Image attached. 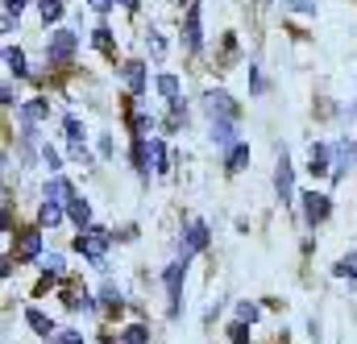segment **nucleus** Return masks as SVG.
<instances>
[{
    "label": "nucleus",
    "mask_w": 357,
    "mask_h": 344,
    "mask_svg": "<svg viewBox=\"0 0 357 344\" xmlns=\"http://www.w3.org/2000/svg\"><path fill=\"white\" fill-rule=\"evenodd\" d=\"M42 112H46V100H29V104L21 108V120H25V129H33V120H42Z\"/></svg>",
    "instance_id": "20"
},
{
    "label": "nucleus",
    "mask_w": 357,
    "mask_h": 344,
    "mask_svg": "<svg viewBox=\"0 0 357 344\" xmlns=\"http://www.w3.org/2000/svg\"><path fill=\"white\" fill-rule=\"evenodd\" d=\"M158 91H162L171 104H178V100H183V95H178V79H175V75H158Z\"/></svg>",
    "instance_id": "22"
},
{
    "label": "nucleus",
    "mask_w": 357,
    "mask_h": 344,
    "mask_svg": "<svg viewBox=\"0 0 357 344\" xmlns=\"http://www.w3.org/2000/svg\"><path fill=\"white\" fill-rule=\"evenodd\" d=\"M187 261L191 258H178L167 265V295H171V315L178 311V290H183V274H187Z\"/></svg>",
    "instance_id": "7"
},
{
    "label": "nucleus",
    "mask_w": 357,
    "mask_h": 344,
    "mask_svg": "<svg viewBox=\"0 0 357 344\" xmlns=\"http://www.w3.org/2000/svg\"><path fill=\"white\" fill-rule=\"evenodd\" d=\"M21 261H42V228H21Z\"/></svg>",
    "instance_id": "8"
},
{
    "label": "nucleus",
    "mask_w": 357,
    "mask_h": 344,
    "mask_svg": "<svg viewBox=\"0 0 357 344\" xmlns=\"http://www.w3.org/2000/svg\"><path fill=\"white\" fill-rule=\"evenodd\" d=\"M237 315H241L245 324H254V320H258V303H241V307H237Z\"/></svg>",
    "instance_id": "29"
},
{
    "label": "nucleus",
    "mask_w": 357,
    "mask_h": 344,
    "mask_svg": "<svg viewBox=\"0 0 357 344\" xmlns=\"http://www.w3.org/2000/svg\"><path fill=\"white\" fill-rule=\"evenodd\" d=\"M204 245H208V228H204L199 220H191V224H187V237H183V258H195Z\"/></svg>",
    "instance_id": "10"
},
{
    "label": "nucleus",
    "mask_w": 357,
    "mask_h": 344,
    "mask_svg": "<svg viewBox=\"0 0 357 344\" xmlns=\"http://www.w3.org/2000/svg\"><path fill=\"white\" fill-rule=\"evenodd\" d=\"M204 108L212 120H241V104L225 91V87H208L204 91Z\"/></svg>",
    "instance_id": "1"
},
{
    "label": "nucleus",
    "mask_w": 357,
    "mask_h": 344,
    "mask_svg": "<svg viewBox=\"0 0 357 344\" xmlns=\"http://www.w3.org/2000/svg\"><path fill=\"white\" fill-rule=\"evenodd\" d=\"M245 158H250V146H241V141H237V146L229 150V158H225V171H229V174H237L241 166H245Z\"/></svg>",
    "instance_id": "16"
},
{
    "label": "nucleus",
    "mask_w": 357,
    "mask_h": 344,
    "mask_svg": "<svg viewBox=\"0 0 357 344\" xmlns=\"http://www.w3.org/2000/svg\"><path fill=\"white\" fill-rule=\"evenodd\" d=\"M75 249L91 261V265H104V249H108V237L100 233V228H84L79 237H75Z\"/></svg>",
    "instance_id": "4"
},
{
    "label": "nucleus",
    "mask_w": 357,
    "mask_h": 344,
    "mask_svg": "<svg viewBox=\"0 0 357 344\" xmlns=\"http://www.w3.org/2000/svg\"><path fill=\"white\" fill-rule=\"evenodd\" d=\"M4 67H8L13 75H25V54H21V46H4Z\"/></svg>",
    "instance_id": "17"
},
{
    "label": "nucleus",
    "mask_w": 357,
    "mask_h": 344,
    "mask_svg": "<svg viewBox=\"0 0 357 344\" xmlns=\"http://www.w3.org/2000/svg\"><path fill=\"white\" fill-rule=\"evenodd\" d=\"M328 158H333V150H328V146H312V174L328 171Z\"/></svg>",
    "instance_id": "21"
},
{
    "label": "nucleus",
    "mask_w": 357,
    "mask_h": 344,
    "mask_svg": "<svg viewBox=\"0 0 357 344\" xmlns=\"http://www.w3.org/2000/svg\"><path fill=\"white\" fill-rule=\"evenodd\" d=\"M125 79H129V91H133V95H142V91H146V63H137V58L125 63Z\"/></svg>",
    "instance_id": "14"
},
{
    "label": "nucleus",
    "mask_w": 357,
    "mask_h": 344,
    "mask_svg": "<svg viewBox=\"0 0 357 344\" xmlns=\"http://www.w3.org/2000/svg\"><path fill=\"white\" fill-rule=\"evenodd\" d=\"M250 84H254V95H262V91H266V84H262V71H258V67H250Z\"/></svg>",
    "instance_id": "31"
},
{
    "label": "nucleus",
    "mask_w": 357,
    "mask_h": 344,
    "mask_svg": "<svg viewBox=\"0 0 357 344\" xmlns=\"http://www.w3.org/2000/svg\"><path fill=\"white\" fill-rule=\"evenodd\" d=\"M146 158H150V171L154 174H167V146L154 137V141H146Z\"/></svg>",
    "instance_id": "13"
},
{
    "label": "nucleus",
    "mask_w": 357,
    "mask_h": 344,
    "mask_svg": "<svg viewBox=\"0 0 357 344\" xmlns=\"http://www.w3.org/2000/svg\"><path fill=\"white\" fill-rule=\"evenodd\" d=\"M116 4H125V8H129V13H133V8H137V0H116Z\"/></svg>",
    "instance_id": "35"
},
{
    "label": "nucleus",
    "mask_w": 357,
    "mask_h": 344,
    "mask_svg": "<svg viewBox=\"0 0 357 344\" xmlns=\"http://www.w3.org/2000/svg\"><path fill=\"white\" fill-rule=\"evenodd\" d=\"M183 33H187V50H191V54H204V29H199V4H195V0H191V8H187Z\"/></svg>",
    "instance_id": "6"
},
{
    "label": "nucleus",
    "mask_w": 357,
    "mask_h": 344,
    "mask_svg": "<svg viewBox=\"0 0 357 344\" xmlns=\"http://www.w3.org/2000/svg\"><path fill=\"white\" fill-rule=\"evenodd\" d=\"M337 278H354L357 282V253H349V258L337 261Z\"/></svg>",
    "instance_id": "25"
},
{
    "label": "nucleus",
    "mask_w": 357,
    "mask_h": 344,
    "mask_svg": "<svg viewBox=\"0 0 357 344\" xmlns=\"http://www.w3.org/2000/svg\"><path fill=\"white\" fill-rule=\"evenodd\" d=\"M63 220H67V203L42 199V208H38V228H54V224H63Z\"/></svg>",
    "instance_id": "9"
},
{
    "label": "nucleus",
    "mask_w": 357,
    "mask_h": 344,
    "mask_svg": "<svg viewBox=\"0 0 357 344\" xmlns=\"http://www.w3.org/2000/svg\"><path fill=\"white\" fill-rule=\"evenodd\" d=\"M274 191H278L282 203L295 199V166H291V154H287V150H282L278 162H274Z\"/></svg>",
    "instance_id": "3"
},
{
    "label": "nucleus",
    "mask_w": 357,
    "mask_h": 344,
    "mask_svg": "<svg viewBox=\"0 0 357 344\" xmlns=\"http://www.w3.org/2000/svg\"><path fill=\"white\" fill-rule=\"evenodd\" d=\"M25 320H29V328H33L38 336H50V332H54V324H50V320L38 311V307H29V311H25Z\"/></svg>",
    "instance_id": "18"
},
{
    "label": "nucleus",
    "mask_w": 357,
    "mask_h": 344,
    "mask_svg": "<svg viewBox=\"0 0 357 344\" xmlns=\"http://www.w3.org/2000/svg\"><path fill=\"white\" fill-rule=\"evenodd\" d=\"M121 344H150V328H142V324L121 328Z\"/></svg>",
    "instance_id": "19"
},
{
    "label": "nucleus",
    "mask_w": 357,
    "mask_h": 344,
    "mask_svg": "<svg viewBox=\"0 0 357 344\" xmlns=\"http://www.w3.org/2000/svg\"><path fill=\"white\" fill-rule=\"evenodd\" d=\"M25 4H29V0H4V21H0V25H4V29H13V21L21 17V8H25Z\"/></svg>",
    "instance_id": "23"
},
{
    "label": "nucleus",
    "mask_w": 357,
    "mask_h": 344,
    "mask_svg": "<svg viewBox=\"0 0 357 344\" xmlns=\"http://www.w3.org/2000/svg\"><path fill=\"white\" fill-rule=\"evenodd\" d=\"M91 8H96V13H108V8H112V4H116V0H88Z\"/></svg>",
    "instance_id": "34"
},
{
    "label": "nucleus",
    "mask_w": 357,
    "mask_h": 344,
    "mask_svg": "<svg viewBox=\"0 0 357 344\" xmlns=\"http://www.w3.org/2000/svg\"><path fill=\"white\" fill-rule=\"evenodd\" d=\"M42 269H46V278H50V274L59 278V274H63V258H59V253H50V258H42Z\"/></svg>",
    "instance_id": "27"
},
{
    "label": "nucleus",
    "mask_w": 357,
    "mask_h": 344,
    "mask_svg": "<svg viewBox=\"0 0 357 344\" xmlns=\"http://www.w3.org/2000/svg\"><path fill=\"white\" fill-rule=\"evenodd\" d=\"M303 216H307V224L316 228V224H324L328 216H333V199L328 195H320V191H307L303 195Z\"/></svg>",
    "instance_id": "5"
},
{
    "label": "nucleus",
    "mask_w": 357,
    "mask_h": 344,
    "mask_svg": "<svg viewBox=\"0 0 357 344\" xmlns=\"http://www.w3.org/2000/svg\"><path fill=\"white\" fill-rule=\"evenodd\" d=\"M91 42H96V46H100V54H108V58H112V54H116V50H112V33H108V29H104V25H100V29H96V33H91Z\"/></svg>",
    "instance_id": "24"
},
{
    "label": "nucleus",
    "mask_w": 357,
    "mask_h": 344,
    "mask_svg": "<svg viewBox=\"0 0 357 344\" xmlns=\"http://www.w3.org/2000/svg\"><path fill=\"white\" fill-rule=\"evenodd\" d=\"M38 8H42V21H46V29L63 21V0H38Z\"/></svg>",
    "instance_id": "15"
},
{
    "label": "nucleus",
    "mask_w": 357,
    "mask_h": 344,
    "mask_svg": "<svg viewBox=\"0 0 357 344\" xmlns=\"http://www.w3.org/2000/svg\"><path fill=\"white\" fill-rule=\"evenodd\" d=\"M67 220H75V224H79V233H84V228H91V203L75 195V199L67 203Z\"/></svg>",
    "instance_id": "12"
},
{
    "label": "nucleus",
    "mask_w": 357,
    "mask_h": 344,
    "mask_svg": "<svg viewBox=\"0 0 357 344\" xmlns=\"http://www.w3.org/2000/svg\"><path fill=\"white\" fill-rule=\"evenodd\" d=\"M59 344H84V336H79V332H63V336H59Z\"/></svg>",
    "instance_id": "33"
},
{
    "label": "nucleus",
    "mask_w": 357,
    "mask_h": 344,
    "mask_svg": "<svg viewBox=\"0 0 357 344\" xmlns=\"http://www.w3.org/2000/svg\"><path fill=\"white\" fill-rule=\"evenodd\" d=\"M100 299H104V307H116V311H121V303H125L116 286H104V295H100Z\"/></svg>",
    "instance_id": "28"
},
{
    "label": "nucleus",
    "mask_w": 357,
    "mask_h": 344,
    "mask_svg": "<svg viewBox=\"0 0 357 344\" xmlns=\"http://www.w3.org/2000/svg\"><path fill=\"white\" fill-rule=\"evenodd\" d=\"M42 158H46V166H50V171H59V166H63V158H59L50 146H46V154H42Z\"/></svg>",
    "instance_id": "32"
},
{
    "label": "nucleus",
    "mask_w": 357,
    "mask_h": 344,
    "mask_svg": "<svg viewBox=\"0 0 357 344\" xmlns=\"http://www.w3.org/2000/svg\"><path fill=\"white\" fill-rule=\"evenodd\" d=\"M63 129H67V137H71L75 146H84V125H79L75 116H67V120H63Z\"/></svg>",
    "instance_id": "26"
},
{
    "label": "nucleus",
    "mask_w": 357,
    "mask_h": 344,
    "mask_svg": "<svg viewBox=\"0 0 357 344\" xmlns=\"http://www.w3.org/2000/svg\"><path fill=\"white\" fill-rule=\"evenodd\" d=\"M46 199H54V203H71L75 199V191H71V178H63V174H54L50 182H46V191H42Z\"/></svg>",
    "instance_id": "11"
},
{
    "label": "nucleus",
    "mask_w": 357,
    "mask_h": 344,
    "mask_svg": "<svg viewBox=\"0 0 357 344\" xmlns=\"http://www.w3.org/2000/svg\"><path fill=\"white\" fill-rule=\"evenodd\" d=\"M229 336H233L237 344H245V336H250V332H245V320H237V324H229Z\"/></svg>",
    "instance_id": "30"
},
{
    "label": "nucleus",
    "mask_w": 357,
    "mask_h": 344,
    "mask_svg": "<svg viewBox=\"0 0 357 344\" xmlns=\"http://www.w3.org/2000/svg\"><path fill=\"white\" fill-rule=\"evenodd\" d=\"M75 50H79V38L71 29H54L50 33V46H46V58H50V67H67L75 58Z\"/></svg>",
    "instance_id": "2"
}]
</instances>
